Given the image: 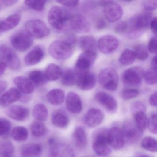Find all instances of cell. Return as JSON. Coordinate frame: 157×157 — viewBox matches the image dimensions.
Returning a JSON list of instances; mask_svg holds the SVG:
<instances>
[{"label":"cell","mask_w":157,"mask_h":157,"mask_svg":"<svg viewBox=\"0 0 157 157\" xmlns=\"http://www.w3.org/2000/svg\"><path fill=\"white\" fill-rule=\"evenodd\" d=\"M108 131L107 128H100L93 134L92 148L98 156L105 157L111 152V147L108 142Z\"/></svg>","instance_id":"6da1fadb"},{"label":"cell","mask_w":157,"mask_h":157,"mask_svg":"<svg viewBox=\"0 0 157 157\" xmlns=\"http://www.w3.org/2000/svg\"><path fill=\"white\" fill-rule=\"evenodd\" d=\"M153 19L150 13L138 14L132 17L127 23L128 36L130 37H136L142 33L150 25Z\"/></svg>","instance_id":"7a4b0ae2"},{"label":"cell","mask_w":157,"mask_h":157,"mask_svg":"<svg viewBox=\"0 0 157 157\" xmlns=\"http://www.w3.org/2000/svg\"><path fill=\"white\" fill-rule=\"evenodd\" d=\"M71 13L66 9L55 6L49 10L48 20L50 25L56 30H61L66 22L70 20Z\"/></svg>","instance_id":"3957f363"},{"label":"cell","mask_w":157,"mask_h":157,"mask_svg":"<svg viewBox=\"0 0 157 157\" xmlns=\"http://www.w3.org/2000/svg\"><path fill=\"white\" fill-rule=\"evenodd\" d=\"M73 48L64 40L52 43L48 48L50 56L57 60H65L69 58L73 53Z\"/></svg>","instance_id":"277c9868"},{"label":"cell","mask_w":157,"mask_h":157,"mask_svg":"<svg viewBox=\"0 0 157 157\" xmlns=\"http://www.w3.org/2000/svg\"><path fill=\"white\" fill-rule=\"evenodd\" d=\"M99 83L108 90L115 91L118 84V76L115 70L107 68L101 70L98 76Z\"/></svg>","instance_id":"5b68a950"},{"label":"cell","mask_w":157,"mask_h":157,"mask_svg":"<svg viewBox=\"0 0 157 157\" xmlns=\"http://www.w3.org/2000/svg\"><path fill=\"white\" fill-rule=\"evenodd\" d=\"M25 31L34 38L41 39L48 36L49 29L45 24L41 20L33 19L30 20L25 24Z\"/></svg>","instance_id":"8992f818"},{"label":"cell","mask_w":157,"mask_h":157,"mask_svg":"<svg viewBox=\"0 0 157 157\" xmlns=\"http://www.w3.org/2000/svg\"><path fill=\"white\" fill-rule=\"evenodd\" d=\"M10 42L16 50L25 52L31 47L33 41V37L26 31L21 30L12 36Z\"/></svg>","instance_id":"52a82bcc"},{"label":"cell","mask_w":157,"mask_h":157,"mask_svg":"<svg viewBox=\"0 0 157 157\" xmlns=\"http://www.w3.org/2000/svg\"><path fill=\"white\" fill-rule=\"evenodd\" d=\"M0 62H3L11 69L17 70L21 67L20 58L12 49L7 46H0Z\"/></svg>","instance_id":"ba28073f"},{"label":"cell","mask_w":157,"mask_h":157,"mask_svg":"<svg viewBox=\"0 0 157 157\" xmlns=\"http://www.w3.org/2000/svg\"><path fill=\"white\" fill-rule=\"evenodd\" d=\"M97 54L83 52L77 59L75 64V71L76 77L89 72L90 68L95 62Z\"/></svg>","instance_id":"9c48e42d"},{"label":"cell","mask_w":157,"mask_h":157,"mask_svg":"<svg viewBox=\"0 0 157 157\" xmlns=\"http://www.w3.org/2000/svg\"><path fill=\"white\" fill-rule=\"evenodd\" d=\"M121 130L125 142L130 144L137 142L143 135V131L140 130L134 122L130 120H127L124 123Z\"/></svg>","instance_id":"30bf717a"},{"label":"cell","mask_w":157,"mask_h":157,"mask_svg":"<svg viewBox=\"0 0 157 157\" xmlns=\"http://www.w3.org/2000/svg\"><path fill=\"white\" fill-rule=\"evenodd\" d=\"M144 71L140 67H133L125 71L122 74L123 82L129 86L139 85L141 82Z\"/></svg>","instance_id":"8fae6325"},{"label":"cell","mask_w":157,"mask_h":157,"mask_svg":"<svg viewBox=\"0 0 157 157\" xmlns=\"http://www.w3.org/2000/svg\"><path fill=\"white\" fill-rule=\"evenodd\" d=\"M101 2L104 7V13L108 21L113 23L120 20L123 15V11L119 4L113 1H104Z\"/></svg>","instance_id":"7c38bea8"},{"label":"cell","mask_w":157,"mask_h":157,"mask_svg":"<svg viewBox=\"0 0 157 157\" xmlns=\"http://www.w3.org/2000/svg\"><path fill=\"white\" fill-rule=\"evenodd\" d=\"M118 45V40L114 36L105 35L99 39L97 47L103 54H109L117 49Z\"/></svg>","instance_id":"4fadbf2b"},{"label":"cell","mask_w":157,"mask_h":157,"mask_svg":"<svg viewBox=\"0 0 157 157\" xmlns=\"http://www.w3.org/2000/svg\"><path fill=\"white\" fill-rule=\"evenodd\" d=\"M69 21L71 28L75 33H88L90 29V25L89 21L81 14L72 15Z\"/></svg>","instance_id":"5bb4252c"},{"label":"cell","mask_w":157,"mask_h":157,"mask_svg":"<svg viewBox=\"0 0 157 157\" xmlns=\"http://www.w3.org/2000/svg\"><path fill=\"white\" fill-rule=\"evenodd\" d=\"M104 118V114L101 110L97 108H91L84 116V122L89 128L96 127L100 125Z\"/></svg>","instance_id":"9a60e30c"},{"label":"cell","mask_w":157,"mask_h":157,"mask_svg":"<svg viewBox=\"0 0 157 157\" xmlns=\"http://www.w3.org/2000/svg\"><path fill=\"white\" fill-rule=\"evenodd\" d=\"M108 142L110 147L115 150L121 149L124 147L125 140L121 128L113 127L109 129Z\"/></svg>","instance_id":"2e32d148"},{"label":"cell","mask_w":157,"mask_h":157,"mask_svg":"<svg viewBox=\"0 0 157 157\" xmlns=\"http://www.w3.org/2000/svg\"><path fill=\"white\" fill-rule=\"evenodd\" d=\"M5 112L9 117L18 121H25L30 116V110L28 108L21 105L10 106Z\"/></svg>","instance_id":"e0dca14e"},{"label":"cell","mask_w":157,"mask_h":157,"mask_svg":"<svg viewBox=\"0 0 157 157\" xmlns=\"http://www.w3.org/2000/svg\"><path fill=\"white\" fill-rule=\"evenodd\" d=\"M95 99L109 113H114L116 112L117 108V102L112 95L104 92H99L95 95Z\"/></svg>","instance_id":"ac0fdd59"},{"label":"cell","mask_w":157,"mask_h":157,"mask_svg":"<svg viewBox=\"0 0 157 157\" xmlns=\"http://www.w3.org/2000/svg\"><path fill=\"white\" fill-rule=\"evenodd\" d=\"M66 107L71 114H78L82 111V104L80 97L74 92H69L67 94L66 100Z\"/></svg>","instance_id":"d6986e66"},{"label":"cell","mask_w":157,"mask_h":157,"mask_svg":"<svg viewBox=\"0 0 157 157\" xmlns=\"http://www.w3.org/2000/svg\"><path fill=\"white\" fill-rule=\"evenodd\" d=\"M96 82V78L94 73L89 72L77 76V86L81 90H89L94 88Z\"/></svg>","instance_id":"ffe728a7"},{"label":"cell","mask_w":157,"mask_h":157,"mask_svg":"<svg viewBox=\"0 0 157 157\" xmlns=\"http://www.w3.org/2000/svg\"><path fill=\"white\" fill-rule=\"evenodd\" d=\"M21 93L18 89L11 88L0 97V105L2 107H7L21 100Z\"/></svg>","instance_id":"44dd1931"},{"label":"cell","mask_w":157,"mask_h":157,"mask_svg":"<svg viewBox=\"0 0 157 157\" xmlns=\"http://www.w3.org/2000/svg\"><path fill=\"white\" fill-rule=\"evenodd\" d=\"M44 56V52L41 47H35L32 49L24 58L25 65L28 66H34L42 61Z\"/></svg>","instance_id":"7402d4cb"},{"label":"cell","mask_w":157,"mask_h":157,"mask_svg":"<svg viewBox=\"0 0 157 157\" xmlns=\"http://www.w3.org/2000/svg\"><path fill=\"white\" fill-rule=\"evenodd\" d=\"M42 146L35 143H29L24 144L20 150L21 157H37L42 153Z\"/></svg>","instance_id":"603a6c76"},{"label":"cell","mask_w":157,"mask_h":157,"mask_svg":"<svg viewBox=\"0 0 157 157\" xmlns=\"http://www.w3.org/2000/svg\"><path fill=\"white\" fill-rule=\"evenodd\" d=\"M72 139L75 146L79 149H83L88 144V138L82 126L76 127L72 134Z\"/></svg>","instance_id":"cb8c5ba5"},{"label":"cell","mask_w":157,"mask_h":157,"mask_svg":"<svg viewBox=\"0 0 157 157\" xmlns=\"http://www.w3.org/2000/svg\"><path fill=\"white\" fill-rule=\"evenodd\" d=\"M13 82L21 92L26 94H31L34 90V86L29 78L22 76H17L13 79Z\"/></svg>","instance_id":"d4e9b609"},{"label":"cell","mask_w":157,"mask_h":157,"mask_svg":"<svg viewBox=\"0 0 157 157\" xmlns=\"http://www.w3.org/2000/svg\"><path fill=\"white\" fill-rule=\"evenodd\" d=\"M79 44L83 52L97 54V44L95 38L93 36H82L79 40Z\"/></svg>","instance_id":"484cf974"},{"label":"cell","mask_w":157,"mask_h":157,"mask_svg":"<svg viewBox=\"0 0 157 157\" xmlns=\"http://www.w3.org/2000/svg\"><path fill=\"white\" fill-rule=\"evenodd\" d=\"M51 122L56 127L64 128L68 125L69 119L65 112L59 110L55 111L52 114Z\"/></svg>","instance_id":"4316f807"},{"label":"cell","mask_w":157,"mask_h":157,"mask_svg":"<svg viewBox=\"0 0 157 157\" xmlns=\"http://www.w3.org/2000/svg\"><path fill=\"white\" fill-rule=\"evenodd\" d=\"M46 99L52 105H59L64 101L65 92L61 89H53L47 94Z\"/></svg>","instance_id":"83f0119b"},{"label":"cell","mask_w":157,"mask_h":157,"mask_svg":"<svg viewBox=\"0 0 157 157\" xmlns=\"http://www.w3.org/2000/svg\"><path fill=\"white\" fill-rule=\"evenodd\" d=\"M19 14H13L7 17L5 20L0 22V32L10 31L17 26L21 21Z\"/></svg>","instance_id":"f1b7e54d"},{"label":"cell","mask_w":157,"mask_h":157,"mask_svg":"<svg viewBox=\"0 0 157 157\" xmlns=\"http://www.w3.org/2000/svg\"><path fill=\"white\" fill-rule=\"evenodd\" d=\"M28 77L33 84L36 87H41L45 85L48 81L44 72L41 70H37L30 71Z\"/></svg>","instance_id":"f546056e"},{"label":"cell","mask_w":157,"mask_h":157,"mask_svg":"<svg viewBox=\"0 0 157 157\" xmlns=\"http://www.w3.org/2000/svg\"><path fill=\"white\" fill-rule=\"evenodd\" d=\"M44 73L48 81H54L60 78L62 71L58 65L50 64L47 67Z\"/></svg>","instance_id":"4dcf8cb0"},{"label":"cell","mask_w":157,"mask_h":157,"mask_svg":"<svg viewBox=\"0 0 157 157\" xmlns=\"http://www.w3.org/2000/svg\"><path fill=\"white\" fill-rule=\"evenodd\" d=\"M33 115L37 121L43 122L47 120L48 117V110L44 105L37 104L33 109Z\"/></svg>","instance_id":"1f68e13d"},{"label":"cell","mask_w":157,"mask_h":157,"mask_svg":"<svg viewBox=\"0 0 157 157\" xmlns=\"http://www.w3.org/2000/svg\"><path fill=\"white\" fill-rule=\"evenodd\" d=\"M61 82L62 84L67 86L74 85L76 82L77 77L75 71L71 69L65 70L61 73Z\"/></svg>","instance_id":"d6a6232c"},{"label":"cell","mask_w":157,"mask_h":157,"mask_svg":"<svg viewBox=\"0 0 157 157\" xmlns=\"http://www.w3.org/2000/svg\"><path fill=\"white\" fill-rule=\"evenodd\" d=\"M32 135L36 137H41L46 133L47 129L43 122L35 121L32 123L31 126Z\"/></svg>","instance_id":"836d02e7"},{"label":"cell","mask_w":157,"mask_h":157,"mask_svg":"<svg viewBox=\"0 0 157 157\" xmlns=\"http://www.w3.org/2000/svg\"><path fill=\"white\" fill-rule=\"evenodd\" d=\"M27 128L23 126H16L12 130L11 136L15 140L23 141L26 140L28 137Z\"/></svg>","instance_id":"e575fe53"},{"label":"cell","mask_w":157,"mask_h":157,"mask_svg":"<svg viewBox=\"0 0 157 157\" xmlns=\"http://www.w3.org/2000/svg\"><path fill=\"white\" fill-rule=\"evenodd\" d=\"M136 59L134 51L125 49L120 55L119 61L123 66H130L134 63Z\"/></svg>","instance_id":"d590c367"},{"label":"cell","mask_w":157,"mask_h":157,"mask_svg":"<svg viewBox=\"0 0 157 157\" xmlns=\"http://www.w3.org/2000/svg\"><path fill=\"white\" fill-rule=\"evenodd\" d=\"M133 116L135 124L140 130L143 132L147 126L148 119L146 113L144 112H139Z\"/></svg>","instance_id":"8d00e7d4"},{"label":"cell","mask_w":157,"mask_h":157,"mask_svg":"<svg viewBox=\"0 0 157 157\" xmlns=\"http://www.w3.org/2000/svg\"><path fill=\"white\" fill-rule=\"evenodd\" d=\"M15 151L14 145L9 140L0 142V155L2 157L11 156Z\"/></svg>","instance_id":"74e56055"},{"label":"cell","mask_w":157,"mask_h":157,"mask_svg":"<svg viewBox=\"0 0 157 157\" xmlns=\"http://www.w3.org/2000/svg\"><path fill=\"white\" fill-rule=\"evenodd\" d=\"M143 148L151 152H156L157 151V140L154 138L147 136L143 138L141 143Z\"/></svg>","instance_id":"f35d334b"},{"label":"cell","mask_w":157,"mask_h":157,"mask_svg":"<svg viewBox=\"0 0 157 157\" xmlns=\"http://www.w3.org/2000/svg\"><path fill=\"white\" fill-rule=\"evenodd\" d=\"M133 51L136 58L139 60L144 61L147 60L148 58V53L144 46L141 45L136 46Z\"/></svg>","instance_id":"ab89813d"},{"label":"cell","mask_w":157,"mask_h":157,"mask_svg":"<svg viewBox=\"0 0 157 157\" xmlns=\"http://www.w3.org/2000/svg\"><path fill=\"white\" fill-rule=\"evenodd\" d=\"M143 77L146 83L149 85H153L157 82L156 70L152 68L148 69L144 72Z\"/></svg>","instance_id":"60d3db41"},{"label":"cell","mask_w":157,"mask_h":157,"mask_svg":"<svg viewBox=\"0 0 157 157\" xmlns=\"http://www.w3.org/2000/svg\"><path fill=\"white\" fill-rule=\"evenodd\" d=\"M46 1H25V5L30 9L36 11H42L44 9Z\"/></svg>","instance_id":"b9f144b4"},{"label":"cell","mask_w":157,"mask_h":157,"mask_svg":"<svg viewBox=\"0 0 157 157\" xmlns=\"http://www.w3.org/2000/svg\"><path fill=\"white\" fill-rule=\"evenodd\" d=\"M11 128L10 122L6 118L0 117V136L9 134Z\"/></svg>","instance_id":"7bdbcfd3"},{"label":"cell","mask_w":157,"mask_h":157,"mask_svg":"<svg viewBox=\"0 0 157 157\" xmlns=\"http://www.w3.org/2000/svg\"><path fill=\"white\" fill-rule=\"evenodd\" d=\"M149 130L152 134L157 133V115L156 113L152 114L148 119L147 126Z\"/></svg>","instance_id":"ee69618b"},{"label":"cell","mask_w":157,"mask_h":157,"mask_svg":"<svg viewBox=\"0 0 157 157\" xmlns=\"http://www.w3.org/2000/svg\"><path fill=\"white\" fill-rule=\"evenodd\" d=\"M139 94V91L136 89H125L122 92L121 96L124 100H130L137 97Z\"/></svg>","instance_id":"f6af8a7d"},{"label":"cell","mask_w":157,"mask_h":157,"mask_svg":"<svg viewBox=\"0 0 157 157\" xmlns=\"http://www.w3.org/2000/svg\"><path fill=\"white\" fill-rule=\"evenodd\" d=\"M130 110L133 114L139 112L145 113L146 111V106L142 102L136 101L131 104Z\"/></svg>","instance_id":"bcb514c9"},{"label":"cell","mask_w":157,"mask_h":157,"mask_svg":"<svg viewBox=\"0 0 157 157\" xmlns=\"http://www.w3.org/2000/svg\"><path fill=\"white\" fill-rule=\"evenodd\" d=\"M127 28V23L122 21L116 25L115 32L118 34H122L126 33Z\"/></svg>","instance_id":"7dc6e473"},{"label":"cell","mask_w":157,"mask_h":157,"mask_svg":"<svg viewBox=\"0 0 157 157\" xmlns=\"http://www.w3.org/2000/svg\"><path fill=\"white\" fill-rule=\"evenodd\" d=\"M143 7L148 11H153L157 8V1H144L143 2Z\"/></svg>","instance_id":"c3c4849f"},{"label":"cell","mask_w":157,"mask_h":157,"mask_svg":"<svg viewBox=\"0 0 157 157\" xmlns=\"http://www.w3.org/2000/svg\"><path fill=\"white\" fill-rule=\"evenodd\" d=\"M63 40L69 44L73 48L75 47L77 41L76 36L73 34H69L67 35Z\"/></svg>","instance_id":"681fc988"},{"label":"cell","mask_w":157,"mask_h":157,"mask_svg":"<svg viewBox=\"0 0 157 157\" xmlns=\"http://www.w3.org/2000/svg\"><path fill=\"white\" fill-rule=\"evenodd\" d=\"M157 38L153 37L150 40L148 45L149 51L152 54H156L157 53Z\"/></svg>","instance_id":"f907efd6"},{"label":"cell","mask_w":157,"mask_h":157,"mask_svg":"<svg viewBox=\"0 0 157 157\" xmlns=\"http://www.w3.org/2000/svg\"><path fill=\"white\" fill-rule=\"evenodd\" d=\"M57 2L62 5H64L66 7H76L78 4L79 1H63V0H60V1H57Z\"/></svg>","instance_id":"816d5d0a"},{"label":"cell","mask_w":157,"mask_h":157,"mask_svg":"<svg viewBox=\"0 0 157 157\" xmlns=\"http://www.w3.org/2000/svg\"><path fill=\"white\" fill-rule=\"evenodd\" d=\"M106 26V23L105 20L103 18H100L97 20L95 24L96 29L97 30H102Z\"/></svg>","instance_id":"f5cc1de1"},{"label":"cell","mask_w":157,"mask_h":157,"mask_svg":"<svg viewBox=\"0 0 157 157\" xmlns=\"http://www.w3.org/2000/svg\"><path fill=\"white\" fill-rule=\"evenodd\" d=\"M149 102L151 106L156 107L157 106V93L152 94L149 99Z\"/></svg>","instance_id":"db71d44e"},{"label":"cell","mask_w":157,"mask_h":157,"mask_svg":"<svg viewBox=\"0 0 157 157\" xmlns=\"http://www.w3.org/2000/svg\"><path fill=\"white\" fill-rule=\"evenodd\" d=\"M150 26L151 29L153 33L156 34L157 33V18H153L151 20L150 23Z\"/></svg>","instance_id":"11a10c76"},{"label":"cell","mask_w":157,"mask_h":157,"mask_svg":"<svg viewBox=\"0 0 157 157\" xmlns=\"http://www.w3.org/2000/svg\"><path fill=\"white\" fill-rule=\"evenodd\" d=\"M18 1H12V0H7V1H1L2 3V6H5V7H10L16 4Z\"/></svg>","instance_id":"9f6ffc18"},{"label":"cell","mask_w":157,"mask_h":157,"mask_svg":"<svg viewBox=\"0 0 157 157\" xmlns=\"http://www.w3.org/2000/svg\"><path fill=\"white\" fill-rule=\"evenodd\" d=\"M7 84L5 82L3 81H0V97L3 94V93L7 89Z\"/></svg>","instance_id":"6f0895ef"},{"label":"cell","mask_w":157,"mask_h":157,"mask_svg":"<svg viewBox=\"0 0 157 157\" xmlns=\"http://www.w3.org/2000/svg\"><path fill=\"white\" fill-rule=\"evenodd\" d=\"M7 66L3 62H0V76L3 75L7 69Z\"/></svg>","instance_id":"680465c9"},{"label":"cell","mask_w":157,"mask_h":157,"mask_svg":"<svg viewBox=\"0 0 157 157\" xmlns=\"http://www.w3.org/2000/svg\"><path fill=\"white\" fill-rule=\"evenodd\" d=\"M151 67L153 69L156 70V67H157V56H155L154 57L152 58V60H151Z\"/></svg>","instance_id":"91938a15"},{"label":"cell","mask_w":157,"mask_h":157,"mask_svg":"<svg viewBox=\"0 0 157 157\" xmlns=\"http://www.w3.org/2000/svg\"><path fill=\"white\" fill-rule=\"evenodd\" d=\"M2 6H2V3L1 1H0V11L1 10Z\"/></svg>","instance_id":"94428289"},{"label":"cell","mask_w":157,"mask_h":157,"mask_svg":"<svg viewBox=\"0 0 157 157\" xmlns=\"http://www.w3.org/2000/svg\"><path fill=\"white\" fill-rule=\"evenodd\" d=\"M150 157L149 156H148V155H141V156H140L139 157Z\"/></svg>","instance_id":"6125c7cd"},{"label":"cell","mask_w":157,"mask_h":157,"mask_svg":"<svg viewBox=\"0 0 157 157\" xmlns=\"http://www.w3.org/2000/svg\"><path fill=\"white\" fill-rule=\"evenodd\" d=\"M11 157V156H9V157Z\"/></svg>","instance_id":"be15d7a7"}]
</instances>
